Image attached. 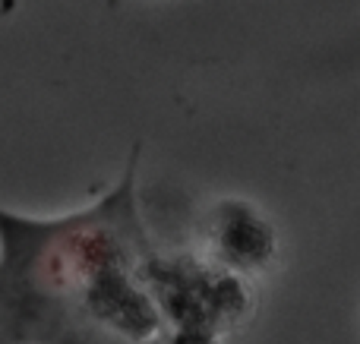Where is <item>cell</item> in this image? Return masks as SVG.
<instances>
[{
  "label": "cell",
  "mask_w": 360,
  "mask_h": 344,
  "mask_svg": "<svg viewBox=\"0 0 360 344\" xmlns=\"http://www.w3.org/2000/svg\"><path fill=\"white\" fill-rule=\"evenodd\" d=\"M143 145L92 206L32 218L0 206V344H155L143 284L155 253L136 199Z\"/></svg>",
  "instance_id": "cell-1"
},
{
  "label": "cell",
  "mask_w": 360,
  "mask_h": 344,
  "mask_svg": "<svg viewBox=\"0 0 360 344\" xmlns=\"http://www.w3.org/2000/svg\"><path fill=\"white\" fill-rule=\"evenodd\" d=\"M143 284L158 310L168 344H215L250 313V291L240 275L212 259H168L152 253Z\"/></svg>",
  "instance_id": "cell-2"
},
{
  "label": "cell",
  "mask_w": 360,
  "mask_h": 344,
  "mask_svg": "<svg viewBox=\"0 0 360 344\" xmlns=\"http://www.w3.org/2000/svg\"><path fill=\"white\" fill-rule=\"evenodd\" d=\"M212 263L234 275H256L275 256V231L250 202L224 199L212 209L205 225Z\"/></svg>",
  "instance_id": "cell-3"
},
{
  "label": "cell",
  "mask_w": 360,
  "mask_h": 344,
  "mask_svg": "<svg viewBox=\"0 0 360 344\" xmlns=\"http://www.w3.org/2000/svg\"><path fill=\"white\" fill-rule=\"evenodd\" d=\"M13 6H16V0H0V13H4V16L13 13Z\"/></svg>",
  "instance_id": "cell-4"
}]
</instances>
